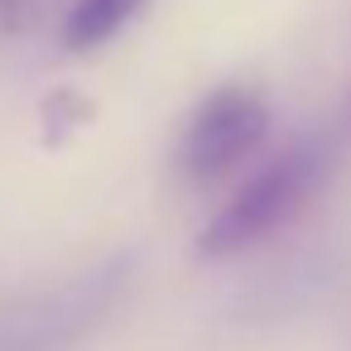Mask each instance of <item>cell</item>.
Wrapping results in <instances>:
<instances>
[{
	"mask_svg": "<svg viewBox=\"0 0 351 351\" xmlns=\"http://www.w3.org/2000/svg\"><path fill=\"white\" fill-rule=\"evenodd\" d=\"M337 154L327 140H298L284 154H274L255 178L241 183V193L202 226L197 236V255L202 260H226L241 255L260 241H269L274 231H284L332 178Z\"/></svg>",
	"mask_w": 351,
	"mask_h": 351,
	"instance_id": "1",
	"label": "cell"
},
{
	"mask_svg": "<svg viewBox=\"0 0 351 351\" xmlns=\"http://www.w3.org/2000/svg\"><path fill=\"white\" fill-rule=\"evenodd\" d=\"M269 130V106L250 87H217L183 125L173 164L188 183H217L236 164H245Z\"/></svg>",
	"mask_w": 351,
	"mask_h": 351,
	"instance_id": "2",
	"label": "cell"
},
{
	"mask_svg": "<svg viewBox=\"0 0 351 351\" xmlns=\"http://www.w3.org/2000/svg\"><path fill=\"white\" fill-rule=\"evenodd\" d=\"M125 274H130V265L116 260L87 279H73L58 293L25 303L20 313H0V351H58V346H68L77 332H87L97 317H106V308L125 289Z\"/></svg>",
	"mask_w": 351,
	"mask_h": 351,
	"instance_id": "3",
	"label": "cell"
},
{
	"mask_svg": "<svg viewBox=\"0 0 351 351\" xmlns=\"http://www.w3.org/2000/svg\"><path fill=\"white\" fill-rule=\"evenodd\" d=\"M149 0H77L68 10V25H63V44L73 53H92L101 49L106 39H116Z\"/></svg>",
	"mask_w": 351,
	"mask_h": 351,
	"instance_id": "4",
	"label": "cell"
},
{
	"mask_svg": "<svg viewBox=\"0 0 351 351\" xmlns=\"http://www.w3.org/2000/svg\"><path fill=\"white\" fill-rule=\"evenodd\" d=\"M39 121H44V145L58 149V145H68V140L92 121V101H87L82 92H73V87H58L53 97H44Z\"/></svg>",
	"mask_w": 351,
	"mask_h": 351,
	"instance_id": "5",
	"label": "cell"
},
{
	"mask_svg": "<svg viewBox=\"0 0 351 351\" xmlns=\"http://www.w3.org/2000/svg\"><path fill=\"white\" fill-rule=\"evenodd\" d=\"M0 20L5 29H20L25 20H34V0H0Z\"/></svg>",
	"mask_w": 351,
	"mask_h": 351,
	"instance_id": "6",
	"label": "cell"
}]
</instances>
